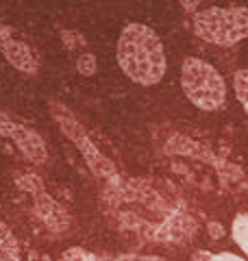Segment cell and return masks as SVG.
Wrapping results in <instances>:
<instances>
[{"label": "cell", "instance_id": "6da1fadb", "mask_svg": "<svg viewBox=\"0 0 248 261\" xmlns=\"http://www.w3.org/2000/svg\"><path fill=\"white\" fill-rule=\"evenodd\" d=\"M118 63L137 85H157L165 74V55L159 35L146 24L124 27L118 39Z\"/></svg>", "mask_w": 248, "mask_h": 261}, {"label": "cell", "instance_id": "7a4b0ae2", "mask_svg": "<svg viewBox=\"0 0 248 261\" xmlns=\"http://www.w3.org/2000/svg\"><path fill=\"white\" fill-rule=\"evenodd\" d=\"M181 85L201 111H218L227 100V85L220 72L198 57H187L181 65Z\"/></svg>", "mask_w": 248, "mask_h": 261}, {"label": "cell", "instance_id": "3957f363", "mask_svg": "<svg viewBox=\"0 0 248 261\" xmlns=\"http://www.w3.org/2000/svg\"><path fill=\"white\" fill-rule=\"evenodd\" d=\"M194 33L213 46L231 48L248 37L246 7H209L194 15Z\"/></svg>", "mask_w": 248, "mask_h": 261}, {"label": "cell", "instance_id": "277c9868", "mask_svg": "<svg viewBox=\"0 0 248 261\" xmlns=\"http://www.w3.org/2000/svg\"><path fill=\"white\" fill-rule=\"evenodd\" d=\"M51 107H53V116H55L57 122H59V126H61V130L65 133V137H70V140L79 146L83 159H85V163L92 168V172L96 176H111V174H115L113 161L107 159L105 154L96 148L94 142L87 137L85 128H83L79 124V120L74 118V113L68 107L59 105V102H53Z\"/></svg>", "mask_w": 248, "mask_h": 261}, {"label": "cell", "instance_id": "5b68a950", "mask_svg": "<svg viewBox=\"0 0 248 261\" xmlns=\"http://www.w3.org/2000/svg\"><path fill=\"white\" fill-rule=\"evenodd\" d=\"M0 133L11 137V140L18 144V148L22 150V154L27 157L29 161L33 163H44L48 152H46V144L44 140L35 133V130H31L22 124H15L13 120H9L7 116H0Z\"/></svg>", "mask_w": 248, "mask_h": 261}, {"label": "cell", "instance_id": "8992f818", "mask_svg": "<svg viewBox=\"0 0 248 261\" xmlns=\"http://www.w3.org/2000/svg\"><path fill=\"white\" fill-rule=\"evenodd\" d=\"M0 50L15 70L24 72V74H35L37 72V59L33 50L24 42L15 39L13 33L3 24H0Z\"/></svg>", "mask_w": 248, "mask_h": 261}, {"label": "cell", "instance_id": "52a82bcc", "mask_svg": "<svg viewBox=\"0 0 248 261\" xmlns=\"http://www.w3.org/2000/svg\"><path fill=\"white\" fill-rule=\"evenodd\" d=\"M35 211L41 218L48 228H53L55 233H63L70 226V216L59 202H57L51 194H46L44 190L35 194Z\"/></svg>", "mask_w": 248, "mask_h": 261}, {"label": "cell", "instance_id": "ba28073f", "mask_svg": "<svg viewBox=\"0 0 248 261\" xmlns=\"http://www.w3.org/2000/svg\"><path fill=\"white\" fill-rule=\"evenodd\" d=\"M0 261H22L18 242L3 220H0Z\"/></svg>", "mask_w": 248, "mask_h": 261}, {"label": "cell", "instance_id": "9c48e42d", "mask_svg": "<svg viewBox=\"0 0 248 261\" xmlns=\"http://www.w3.org/2000/svg\"><path fill=\"white\" fill-rule=\"evenodd\" d=\"M233 240L239 248H242V252H246L248 255V216L246 214H239L235 220H233Z\"/></svg>", "mask_w": 248, "mask_h": 261}, {"label": "cell", "instance_id": "30bf717a", "mask_svg": "<svg viewBox=\"0 0 248 261\" xmlns=\"http://www.w3.org/2000/svg\"><path fill=\"white\" fill-rule=\"evenodd\" d=\"M233 87H235V96L242 102V107L248 113V70H237L233 76Z\"/></svg>", "mask_w": 248, "mask_h": 261}, {"label": "cell", "instance_id": "8fae6325", "mask_svg": "<svg viewBox=\"0 0 248 261\" xmlns=\"http://www.w3.org/2000/svg\"><path fill=\"white\" fill-rule=\"evenodd\" d=\"M77 70L83 76H94L96 74V57L94 55H81L77 59Z\"/></svg>", "mask_w": 248, "mask_h": 261}, {"label": "cell", "instance_id": "7c38bea8", "mask_svg": "<svg viewBox=\"0 0 248 261\" xmlns=\"http://www.w3.org/2000/svg\"><path fill=\"white\" fill-rule=\"evenodd\" d=\"M59 261H98V259L92 255V252H87L83 248H68Z\"/></svg>", "mask_w": 248, "mask_h": 261}, {"label": "cell", "instance_id": "4fadbf2b", "mask_svg": "<svg viewBox=\"0 0 248 261\" xmlns=\"http://www.w3.org/2000/svg\"><path fill=\"white\" fill-rule=\"evenodd\" d=\"M20 187L35 196L37 192H41V178L35 176V174H27V176H22V178H20Z\"/></svg>", "mask_w": 248, "mask_h": 261}, {"label": "cell", "instance_id": "5bb4252c", "mask_svg": "<svg viewBox=\"0 0 248 261\" xmlns=\"http://www.w3.org/2000/svg\"><path fill=\"white\" fill-rule=\"evenodd\" d=\"M61 37H63V42H65V46H68V48H77V46L85 44L83 35H79V33H72V31H63Z\"/></svg>", "mask_w": 248, "mask_h": 261}, {"label": "cell", "instance_id": "9a60e30c", "mask_svg": "<svg viewBox=\"0 0 248 261\" xmlns=\"http://www.w3.org/2000/svg\"><path fill=\"white\" fill-rule=\"evenodd\" d=\"M211 261H246V259H242V257H237V255H233V252H213V257H211Z\"/></svg>", "mask_w": 248, "mask_h": 261}, {"label": "cell", "instance_id": "2e32d148", "mask_svg": "<svg viewBox=\"0 0 248 261\" xmlns=\"http://www.w3.org/2000/svg\"><path fill=\"white\" fill-rule=\"evenodd\" d=\"M213 257V252H207V250H201V252H194V257L192 261H211Z\"/></svg>", "mask_w": 248, "mask_h": 261}, {"label": "cell", "instance_id": "e0dca14e", "mask_svg": "<svg viewBox=\"0 0 248 261\" xmlns=\"http://www.w3.org/2000/svg\"><path fill=\"white\" fill-rule=\"evenodd\" d=\"M209 233H211L213 240H218V238H222V233H225V231H222V226H218L216 222H211L209 224Z\"/></svg>", "mask_w": 248, "mask_h": 261}, {"label": "cell", "instance_id": "ac0fdd59", "mask_svg": "<svg viewBox=\"0 0 248 261\" xmlns=\"http://www.w3.org/2000/svg\"><path fill=\"white\" fill-rule=\"evenodd\" d=\"M139 261H161V259H157V257H142Z\"/></svg>", "mask_w": 248, "mask_h": 261}]
</instances>
